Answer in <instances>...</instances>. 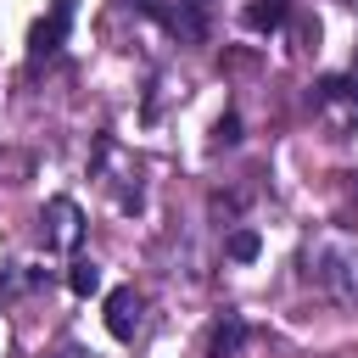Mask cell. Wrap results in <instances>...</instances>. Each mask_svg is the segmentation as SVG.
Instances as JSON below:
<instances>
[{
	"mask_svg": "<svg viewBox=\"0 0 358 358\" xmlns=\"http://www.w3.org/2000/svg\"><path fill=\"white\" fill-rule=\"evenodd\" d=\"M308 280L336 296L341 308H358V246L352 241H319L308 252Z\"/></svg>",
	"mask_w": 358,
	"mask_h": 358,
	"instance_id": "6da1fadb",
	"label": "cell"
},
{
	"mask_svg": "<svg viewBox=\"0 0 358 358\" xmlns=\"http://www.w3.org/2000/svg\"><path fill=\"white\" fill-rule=\"evenodd\" d=\"M313 112L330 123V134L336 140H347L352 129H358V78H347V73H330V78H319L313 84Z\"/></svg>",
	"mask_w": 358,
	"mask_h": 358,
	"instance_id": "7a4b0ae2",
	"label": "cell"
},
{
	"mask_svg": "<svg viewBox=\"0 0 358 358\" xmlns=\"http://www.w3.org/2000/svg\"><path fill=\"white\" fill-rule=\"evenodd\" d=\"M179 45H201L207 39V22H213V0H151L145 6Z\"/></svg>",
	"mask_w": 358,
	"mask_h": 358,
	"instance_id": "3957f363",
	"label": "cell"
},
{
	"mask_svg": "<svg viewBox=\"0 0 358 358\" xmlns=\"http://www.w3.org/2000/svg\"><path fill=\"white\" fill-rule=\"evenodd\" d=\"M39 241H45V252H73V246L84 241V213H78L73 196H50V201H45V213H39Z\"/></svg>",
	"mask_w": 358,
	"mask_h": 358,
	"instance_id": "277c9868",
	"label": "cell"
},
{
	"mask_svg": "<svg viewBox=\"0 0 358 358\" xmlns=\"http://www.w3.org/2000/svg\"><path fill=\"white\" fill-rule=\"evenodd\" d=\"M73 11H78V0H50V11L34 22V34H28V62H34V67H45V62H50V56L67 45Z\"/></svg>",
	"mask_w": 358,
	"mask_h": 358,
	"instance_id": "5b68a950",
	"label": "cell"
},
{
	"mask_svg": "<svg viewBox=\"0 0 358 358\" xmlns=\"http://www.w3.org/2000/svg\"><path fill=\"white\" fill-rule=\"evenodd\" d=\"M106 330H112L117 341H134V336L145 330V296H140L134 285L106 291Z\"/></svg>",
	"mask_w": 358,
	"mask_h": 358,
	"instance_id": "8992f818",
	"label": "cell"
},
{
	"mask_svg": "<svg viewBox=\"0 0 358 358\" xmlns=\"http://www.w3.org/2000/svg\"><path fill=\"white\" fill-rule=\"evenodd\" d=\"M241 347H246V319L241 313H218L207 324V336L196 341V358H235Z\"/></svg>",
	"mask_w": 358,
	"mask_h": 358,
	"instance_id": "52a82bcc",
	"label": "cell"
},
{
	"mask_svg": "<svg viewBox=\"0 0 358 358\" xmlns=\"http://www.w3.org/2000/svg\"><path fill=\"white\" fill-rule=\"evenodd\" d=\"M241 22H246L252 34H280V28L291 22V0H252Z\"/></svg>",
	"mask_w": 358,
	"mask_h": 358,
	"instance_id": "ba28073f",
	"label": "cell"
},
{
	"mask_svg": "<svg viewBox=\"0 0 358 358\" xmlns=\"http://www.w3.org/2000/svg\"><path fill=\"white\" fill-rule=\"evenodd\" d=\"M257 252H263V235H257L252 224H241V229L224 235V257H229V263H257Z\"/></svg>",
	"mask_w": 358,
	"mask_h": 358,
	"instance_id": "9c48e42d",
	"label": "cell"
},
{
	"mask_svg": "<svg viewBox=\"0 0 358 358\" xmlns=\"http://www.w3.org/2000/svg\"><path fill=\"white\" fill-rule=\"evenodd\" d=\"M67 285H73L78 296H95V291H101V263H90V257H78V263L67 268Z\"/></svg>",
	"mask_w": 358,
	"mask_h": 358,
	"instance_id": "30bf717a",
	"label": "cell"
},
{
	"mask_svg": "<svg viewBox=\"0 0 358 358\" xmlns=\"http://www.w3.org/2000/svg\"><path fill=\"white\" fill-rule=\"evenodd\" d=\"M213 145H241V117H235V112H224V117L213 123Z\"/></svg>",
	"mask_w": 358,
	"mask_h": 358,
	"instance_id": "8fae6325",
	"label": "cell"
},
{
	"mask_svg": "<svg viewBox=\"0 0 358 358\" xmlns=\"http://www.w3.org/2000/svg\"><path fill=\"white\" fill-rule=\"evenodd\" d=\"M62 358H90V352H78V347H67V352H62Z\"/></svg>",
	"mask_w": 358,
	"mask_h": 358,
	"instance_id": "7c38bea8",
	"label": "cell"
}]
</instances>
